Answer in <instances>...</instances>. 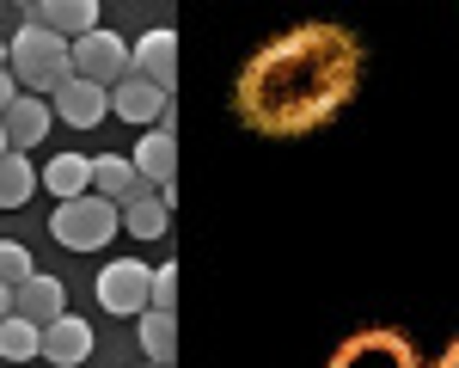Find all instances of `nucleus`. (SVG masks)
I'll list each match as a JSON object with an SVG mask.
<instances>
[{"mask_svg": "<svg viewBox=\"0 0 459 368\" xmlns=\"http://www.w3.org/2000/svg\"><path fill=\"white\" fill-rule=\"evenodd\" d=\"M37 184H43L56 203L86 197V190H92V160H86V153H56L49 166H37Z\"/></svg>", "mask_w": 459, "mask_h": 368, "instance_id": "16", "label": "nucleus"}, {"mask_svg": "<svg viewBox=\"0 0 459 368\" xmlns=\"http://www.w3.org/2000/svg\"><path fill=\"white\" fill-rule=\"evenodd\" d=\"M68 62H74V80H86V86H123L129 80V43L117 31H86V37H74L68 43Z\"/></svg>", "mask_w": 459, "mask_h": 368, "instance_id": "5", "label": "nucleus"}, {"mask_svg": "<svg viewBox=\"0 0 459 368\" xmlns=\"http://www.w3.org/2000/svg\"><path fill=\"white\" fill-rule=\"evenodd\" d=\"M37 356H43V326L6 313L0 320V363H37Z\"/></svg>", "mask_w": 459, "mask_h": 368, "instance_id": "19", "label": "nucleus"}, {"mask_svg": "<svg viewBox=\"0 0 459 368\" xmlns=\"http://www.w3.org/2000/svg\"><path fill=\"white\" fill-rule=\"evenodd\" d=\"M110 110H117L123 123H142V129H160V123H172V92H160L153 80H142V74H129L123 86H110Z\"/></svg>", "mask_w": 459, "mask_h": 368, "instance_id": "7", "label": "nucleus"}, {"mask_svg": "<svg viewBox=\"0 0 459 368\" xmlns=\"http://www.w3.org/2000/svg\"><path fill=\"white\" fill-rule=\"evenodd\" d=\"M435 368H459V337L447 344V350H441V356H435Z\"/></svg>", "mask_w": 459, "mask_h": 368, "instance_id": "24", "label": "nucleus"}, {"mask_svg": "<svg viewBox=\"0 0 459 368\" xmlns=\"http://www.w3.org/2000/svg\"><path fill=\"white\" fill-rule=\"evenodd\" d=\"M147 313H178V264H160L153 270V301Z\"/></svg>", "mask_w": 459, "mask_h": 368, "instance_id": "22", "label": "nucleus"}, {"mask_svg": "<svg viewBox=\"0 0 459 368\" xmlns=\"http://www.w3.org/2000/svg\"><path fill=\"white\" fill-rule=\"evenodd\" d=\"M49 123H56L49 99H31V92H19V99L6 105V117H0V129H6V147H13V153L37 147L43 136H49Z\"/></svg>", "mask_w": 459, "mask_h": 368, "instance_id": "11", "label": "nucleus"}, {"mask_svg": "<svg viewBox=\"0 0 459 368\" xmlns=\"http://www.w3.org/2000/svg\"><path fill=\"white\" fill-rule=\"evenodd\" d=\"M13 313H19V320H31V326H49V320H62V313H68V289H62V276H49V270H31V276L13 289Z\"/></svg>", "mask_w": 459, "mask_h": 368, "instance_id": "10", "label": "nucleus"}, {"mask_svg": "<svg viewBox=\"0 0 459 368\" xmlns=\"http://www.w3.org/2000/svg\"><path fill=\"white\" fill-rule=\"evenodd\" d=\"M0 68H6V37H0Z\"/></svg>", "mask_w": 459, "mask_h": 368, "instance_id": "26", "label": "nucleus"}, {"mask_svg": "<svg viewBox=\"0 0 459 368\" xmlns=\"http://www.w3.org/2000/svg\"><path fill=\"white\" fill-rule=\"evenodd\" d=\"M147 301H153V270L142 258H117V264L99 270V307L105 313H135L142 320Z\"/></svg>", "mask_w": 459, "mask_h": 368, "instance_id": "6", "label": "nucleus"}, {"mask_svg": "<svg viewBox=\"0 0 459 368\" xmlns=\"http://www.w3.org/2000/svg\"><path fill=\"white\" fill-rule=\"evenodd\" d=\"M361 86V37L331 19H307L276 31L233 80V110L251 136L294 142L337 123Z\"/></svg>", "mask_w": 459, "mask_h": 368, "instance_id": "1", "label": "nucleus"}, {"mask_svg": "<svg viewBox=\"0 0 459 368\" xmlns=\"http://www.w3.org/2000/svg\"><path fill=\"white\" fill-rule=\"evenodd\" d=\"M37 190V166L25 160V153H0V209H19V203H31Z\"/></svg>", "mask_w": 459, "mask_h": 368, "instance_id": "20", "label": "nucleus"}, {"mask_svg": "<svg viewBox=\"0 0 459 368\" xmlns=\"http://www.w3.org/2000/svg\"><path fill=\"white\" fill-rule=\"evenodd\" d=\"M135 172H142V184H153V190H166V184L178 179V136L172 129H147L142 142H135Z\"/></svg>", "mask_w": 459, "mask_h": 368, "instance_id": "14", "label": "nucleus"}, {"mask_svg": "<svg viewBox=\"0 0 459 368\" xmlns=\"http://www.w3.org/2000/svg\"><path fill=\"white\" fill-rule=\"evenodd\" d=\"M6 313H13V289L0 283V320H6Z\"/></svg>", "mask_w": 459, "mask_h": 368, "instance_id": "25", "label": "nucleus"}, {"mask_svg": "<svg viewBox=\"0 0 459 368\" xmlns=\"http://www.w3.org/2000/svg\"><path fill=\"white\" fill-rule=\"evenodd\" d=\"M31 270H37V264H31V252H25L19 240H0V283H6V289H19Z\"/></svg>", "mask_w": 459, "mask_h": 368, "instance_id": "21", "label": "nucleus"}, {"mask_svg": "<svg viewBox=\"0 0 459 368\" xmlns=\"http://www.w3.org/2000/svg\"><path fill=\"white\" fill-rule=\"evenodd\" d=\"M86 356H92V326H86V320L62 313V320L43 326V363L49 368H80Z\"/></svg>", "mask_w": 459, "mask_h": 368, "instance_id": "12", "label": "nucleus"}, {"mask_svg": "<svg viewBox=\"0 0 459 368\" xmlns=\"http://www.w3.org/2000/svg\"><path fill=\"white\" fill-rule=\"evenodd\" d=\"M6 68L19 80V92L31 99H56V86L74 80V62H68V37L43 31V25H19L13 43H6Z\"/></svg>", "mask_w": 459, "mask_h": 368, "instance_id": "2", "label": "nucleus"}, {"mask_svg": "<svg viewBox=\"0 0 459 368\" xmlns=\"http://www.w3.org/2000/svg\"><path fill=\"white\" fill-rule=\"evenodd\" d=\"M325 368H423V356H417V344H411L404 331L374 326V331L343 337V344L331 350V363H325Z\"/></svg>", "mask_w": 459, "mask_h": 368, "instance_id": "4", "label": "nucleus"}, {"mask_svg": "<svg viewBox=\"0 0 459 368\" xmlns=\"http://www.w3.org/2000/svg\"><path fill=\"white\" fill-rule=\"evenodd\" d=\"M0 153H6V129H0Z\"/></svg>", "mask_w": 459, "mask_h": 368, "instance_id": "27", "label": "nucleus"}, {"mask_svg": "<svg viewBox=\"0 0 459 368\" xmlns=\"http://www.w3.org/2000/svg\"><path fill=\"white\" fill-rule=\"evenodd\" d=\"M129 74H142L160 92H172V80H178V31L172 25H153V31H142V43H129Z\"/></svg>", "mask_w": 459, "mask_h": 368, "instance_id": "8", "label": "nucleus"}, {"mask_svg": "<svg viewBox=\"0 0 459 368\" xmlns=\"http://www.w3.org/2000/svg\"><path fill=\"white\" fill-rule=\"evenodd\" d=\"M13 99H19V80L0 68V117H6V105H13Z\"/></svg>", "mask_w": 459, "mask_h": 368, "instance_id": "23", "label": "nucleus"}, {"mask_svg": "<svg viewBox=\"0 0 459 368\" xmlns=\"http://www.w3.org/2000/svg\"><path fill=\"white\" fill-rule=\"evenodd\" d=\"M147 368H153V363H147Z\"/></svg>", "mask_w": 459, "mask_h": 368, "instance_id": "28", "label": "nucleus"}, {"mask_svg": "<svg viewBox=\"0 0 459 368\" xmlns=\"http://www.w3.org/2000/svg\"><path fill=\"white\" fill-rule=\"evenodd\" d=\"M56 117L68 123V129H99L110 110V92L105 86H86V80H68V86H56Z\"/></svg>", "mask_w": 459, "mask_h": 368, "instance_id": "13", "label": "nucleus"}, {"mask_svg": "<svg viewBox=\"0 0 459 368\" xmlns=\"http://www.w3.org/2000/svg\"><path fill=\"white\" fill-rule=\"evenodd\" d=\"M25 25H43V31L74 43V37L99 31V0H31L25 6Z\"/></svg>", "mask_w": 459, "mask_h": 368, "instance_id": "9", "label": "nucleus"}, {"mask_svg": "<svg viewBox=\"0 0 459 368\" xmlns=\"http://www.w3.org/2000/svg\"><path fill=\"white\" fill-rule=\"evenodd\" d=\"M92 190L105 197V203H129L135 190H142V172H135V160H123V153H99L92 160Z\"/></svg>", "mask_w": 459, "mask_h": 368, "instance_id": "17", "label": "nucleus"}, {"mask_svg": "<svg viewBox=\"0 0 459 368\" xmlns=\"http://www.w3.org/2000/svg\"><path fill=\"white\" fill-rule=\"evenodd\" d=\"M142 356L153 368H172V356H178V313H142Z\"/></svg>", "mask_w": 459, "mask_h": 368, "instance_id": "18", "label": "nucleus"}, {"mask_svg": "<svg viewBox=\"0 0 459 368\" xmlns=\"http://www.w3.org/2000/svg\"><path fill=\"white\" fill-rule=\"evenodd\" d=\"M117 227H123V209H117V203H105L99 190L56 203V215H49L56 246H68V252H105L110 240H117Z\"/></svg>", "mask_w": 459, "mask_h": 368, "instance_id": "3", "label": "nucleus"}, {"mask_svg": "<svg viewBox=\"0 0 459 368\" xmlns=\"http://www.w3.org/2000/svg\"><path fill=\"white\" fill-rule=\"evenodd\" d=\"M123 227H129L135 240H166V233H172V203H166L153 184H142V190L123 203Z\"/></svg>", "mask_w": 459, "mask_h": 368, "instance_id": "15", "label": "nucleus"}]
</instances>
